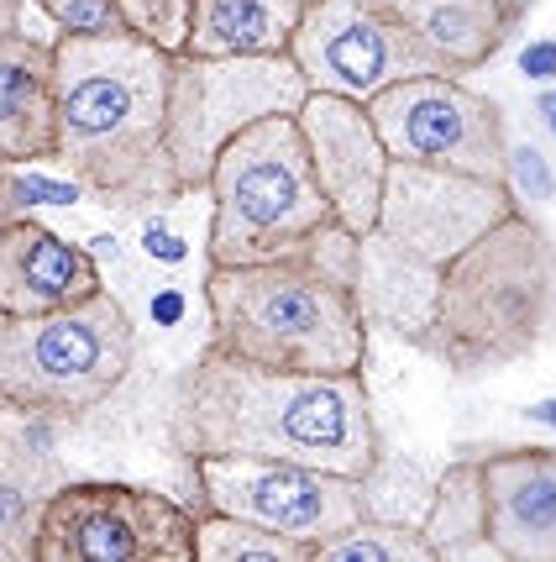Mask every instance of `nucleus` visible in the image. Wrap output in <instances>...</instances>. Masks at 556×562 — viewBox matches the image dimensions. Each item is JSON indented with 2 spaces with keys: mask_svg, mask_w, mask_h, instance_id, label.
<instances>
[{
  "mask_svg": "<svg viewBox=\"0 0 556 562\" xmlns=\"http://www.w3.org/2000/svg\"><path fill=\"white\" fill-rule=\"evenodd\" d=\"M169 441L184 463L200 458H290L347 479H373L384 437L363 373H279L205 347L179 379Z\"/></svg>",
  "mask_w": 556,
  "mask_h": 562,
  "instance_id": "1",
  "label": "nucleus"
},
{
  "mask_svg": "<svg viewBox=\"0 0 556 562\" xmlns=\"http://www.w3.org/2000/svg\"><path fill=\"white\" fill-rule=\"evenodd\" d=\"M58 153L100 205L122 216H158L179 195L169 158L173 53L132 26L58 32Z\"/></svg>",
  "mask_w": 556,
  "mask_h": 562,
  "instance_id": "2",
  "label": "nucleus"
},
{
  "mask_svg": "<svg viewBox=\"0 0 556 562\" xmlns=\"http://www.w3.org/2000/svg\"><path fill=\"white\" fill-rule=\"evenodd\" d=\"M358 247L341 221L263 263H205L211 347L279 373H363Z\"/></svg>",
  "mask_w": 556,
  "mask_h": 562,
  "instance_id": "3",
  "label": "nucleus"
},
{
  "mask_svg": "<svg viewBox=\"0 0 556 562\" xmlns=\"http://www.w3.org/2000/svg\"><path fill=\"white\" fill-rule=\"evenodd\" d=\"M556 316V247L541 221L514 211L441 269L435 358L478 379L520 363Z\"/></svg>",
  "mask_w": 556,
  "mask_h": 562,
  "instance_id": "4",
  "label": "nucleus"
},
{
  "mask_svg": "<svg viewBox=\"0 0 556 562\" xmlns=\"http://www.w3.org/2000/svg\"><path fill=\"white\" fill-rule=\"evenodd\" d=\"M137 326L116 294L0 321V416L79 420L126 384Z\"/></svg>",
  "mask_w": 556,
  "mask_h": 562,
  "instance_id": "5",
  "label": "nucleus"
},
{
  "mask_svg": "<svg viewBox=\"0 0 556 562\" xmlns=\"http://www.w3.org/2000/svg\"><path fill=\"white\" fill-rule=\"evenodd\" d=\"M205 195H211V232H205L211 263H263L294 252L320 226L337 221V205L315 179L310 147L294 116H263L242 126L220 147Z\"/></svg>",
  "mask_w": 556,
  "mask_h": 562,
  "instance_id": "6",
  "label": "nucleus"
},
{
  "mask_svg": "<svg viewBox=\"0 0 556 562\" xmlns=\"http://www.w3.org/2000/svg\"><path fill=\"white\" fill-rule=\"evenodd\" d=\"M310 79L294 53H173L169 69V158L179 195L211 190L220 147L263 116H294Z\"/></svg>",
  "mask_w": 556,
  "mask_h": 562,
  "instance_id": "7",
  "label": "nucleus"
},
{
  "mask_svg": "<svg viewBox=\"0 0 556 562\" xmlns=\"http://www.w3.org/2000/svg\"><path fill=\"white\" fill-rule=\"evenodd\" d=\"M200 515L137 484H58L32 562H194Z\"/></svg>",
  "mask_w": 556,
  "mask_h": 562,
  "instance_id": "8",
  "label": "nucleus"
},
{
  "mask_svg": "<svg viewBox=\"0 0 556 562\" xmlns=\"http://www.w3.org/2000/svg\"><path fill=\"white\" fill-rule=\"evenodd\" d=\"M194 473V505L216 515H237L268 531H284L294 541H331L337 531L358 526L373 515L367 499V479H347V473H326L310 463H290V458H200L190 463Z\"/></svg>",
  "mask_w": 556,
  "mask_h": 562,
  "instance_id": "9",
  "label": "nucleus"
},
{
  "mask_svg": "<svg viewBox=\"0 0 556 562\" xmlns=\"http://www.w3.org/2000/svg\"><path fill=\"white\" fill-rule=\"evenodd\" d=\"M388 158L509 179V143L499 100L467 90L457 74H415L367 100Z\"/></svg>",
  "mask_w": 556,
  "mask_h": 562,
  "instance_id": "10",
  "label": "nucleus"
},
{
  "mask_svg": "<svg viewBox=\"0 0 556 562\" xmlns=\"http://www.w3.org/2000/svg\"><path fill=\"white\" fill-rule=\"evenodd\" d=\"M294 64L305 69L310 90L347 100H373L378 90L441 74L405 22H394L378 0H310L294 26Z\"/></svg>",
  "mask_w": 556,
  "mask_h": 562,
  "instance_id": "11",
  "label": "nucleus"
},
{
  "mask_svg": "<svg viewBox=\"0 0 556 562\" xmlns=\"http://www.w3.org/2000/svg\"><path fill=\"white\" fill-rule=\"evenodd\" d=\"M520 211V200L509 190V179H484V173L435 169V164H410L394 158L378 205V237L405 247L415 258H425L435 269H446L457 252L484 237L488 226Z\"/></svg>",
  "mask_w": 556,
  "mask_h": 562,
  "instance_id": "12",
  "label": "nucleus"
},
{
  "mask_svg": "<svg viewBox=\"0 0 556 562\" xmlns=\"http://www.w3.org/2000/svg\"><path fill=\"white\" fill-rule=\"evenodd\" d=\"M294 122H299V132H305L315 179H320L326 200L337 205V221L347 226V232L367 237V232L378 226L388 164H394L384 137H378L373 111H367L363 100L310 90L305 105L294 111Z\"/></svg>",
  "mask_w": 556,
  "mask_h": 562,
  "instance_id": "13",
  "label": "nucleus"
},
{
  "mask_svg": "<svg viewBox=\"0 0 556 562\" xmlns=\"http://www.w3.org/2000/svg\"><path fill=\"white\" fill-rule=\"evenodd\" d=\"M32 0H0V164H53L58 153V32H32Z\"/></svg>",
  "mask_w": 556,
  "mask_h": 562,
  "instance_id": "14",
  "label": "nucleus"
},
{
  "mask_svg": "<svg viewBox=\"0 0 556 562\" xmlns=\"http://www.w3.org/2000/svg\"><path fill=\"white\" fill-rule=\"evenodd\" d=\"M488 541L504 562H556V452L504 447L484 458Z\"/></svg>",
  "mask_w": 556,
  "mask_h": 562,
  "instance_id": "15",
  "label": "nucleus"
},
{
  "mask_svg": "<svg viewBox=\"0 0 556 562\" xmlns=\"http://www.w3.org/2000/svg\"><path fill=\"white\" fill-rule=\"evenodd\" d=\"M90 247L64 243L37 216H11L0 226V311L5 316H43L73 300L100 294Z\"/></svg>",
  "mask_w": 556,
  "mask_h": 562,
  "instance_id": "16",
  "label": "nucleus"
},
{
  "mask_svg": "<svg viewBox=\"0 0 556 562\" xmlns=\"http://www.w3.org/2000/svg\"><path fill=\"white\" fill-rule=\"evenodd\" d=\"M435 300H441V269L405 252V247H394L378 232H367L363 247H358V305H363L367 331L378 326L394 342L431 352Z\"/></svg>",
  "mask_w": 556,
  "mask_h": 562,
  "instance_id": "17",
  "label": "nucleus"
},
{
  "mask_svg": "<svg viewBox=\"0 0 556 562\" xmlns=\"http://www.w3.org/2000/svg\"><path fill=\"white\" fill-rule=\"evenodd\" d=\"M378 5L420 37L435 69L457 74V79L484 69L520 22L514 0H378Z\"/></svg>",
  "mask_w": 556,
  "mask_h": 562,
  "instance_id": "18",
  "label": "nucleus"
},
{
  "mask_svg": "<svg viewBox=\"0 0 556 562\" xmlns=\"http://www.w3.org/2000/svg\"><path fill=\"white\" fill-rule=\"evenodd\" d=\"M305 0H194L179 53H290Z\"/></svg>",
  "mask_w": 556,
  "mask_h": 562,
  "instance_id": "19",
  "label": "nucleus"
},
{
  "mask_svg": "<svg viewBox=\"0 0 556 562\" xmlns=\"http://www.w3.org/2000/svg\"><path fill=\"white\" fill-rule=\"evenodd\" d=\"M420 531L431 541L435 562L493 558V541H488V499H484V463L441 468V479H435V490H431V505L420 515Z\"/></svg>",
  "mask_w": 556,
  "mask_h": 562,
  "instance_id": "20",
  "label": "nucleus"
},
{
  "mask_svg": "<svg viewBox=\"0 0 556 562\" xmlns=\"http://www.w3.org/2000/svg\"><path fill=\"white\" fill-rule=\"evenodd\" d=\"M48 494L53 484L43 458L0 437V562H32Z\"/></svg>",
  "mask_w": 556,
  "mask_h": 562,
  "instance_id": "21",
  "label": "nucleus"
},
{
  "mask_svg": "<svg viewBox=\"0 0 556 562\" xmlns=\"http://www.w3.org/2000/svg\"><path fill=\"white\" fill-rule=\"evenodd\" d=\"M315 562H435L420 520H394V515H363L358 526L337 531L315 547Z\"/></svg>",
  "mask_w": 556,
  "mask_h": 562,
  "instance_id": "22",
  "label": "nucleus"
},
{
  "mask_svg": "<svg viewBox=\"0 0 556 562\" xmlns=\"http://www.w3.org/2000/svg\"><path fill=\"white\" fill-rule=\"evenodd\" d=\"M194 562H315L310 541H294L284 531H268L237 515L200 510V552Z\"/></svg>",
  "mask_w": 556,
  "mask_h": 562,
  "instance_id": "23",
  "label": "nucleus"
},
{
  "mask_svg": "<svg viewBox=\"0 0 556 562\" xmlns=\"http://www.w3.org/2000/svg\"><path fill=\"white\" fill-rule=\"evenodd\" d=\"M190 11H194V0H122L126 26L143 32V37H152V43H163L169 53L184 48Z\"/></svg>",
  "mask_w": 556,
  "mask_h": 562,
  "instance_id": "24",
  "label": "nucleus"
},
{
  "mask_svg": "<svg viewBox=\"0 0 556 562\" xmlns=\"http://www.w3.org/2000/svg\"><path fill=\"white\" fill-rule=\"evenodd\" d=\"M58 32H116L126 26L122 0H32Z\"/></svg>",
  "mask_w": 556,
  "mask_h": 562,
  "instance_id": "25",
  "label": "nucleus"
},
{
  "mask_svg": "<svg viewBox=\"0 0 556 562\" xmlns=\"http://www.w3.org/2000/svg\"><path fill=\"white\" fill-rule=\"evenodd\" d=\"M11 184H16L22 211H32V205H73V200L84 195V184H79V179H48V173H26V164H16V169H11Z\"/></svg>",
  "mask_w": 556,
  "mask_h": 562,
  "instance_id": "26",
  "label": "nucleus"
},
{
  "mask_svg": "<svg viewBox=\"0 0 556 562\" xmlns=\"http://www.w3.org/2000/svg\"><path fill=\"white\" fill-rule=\"evenodd\" d=\"M509 173L520 179V190H525L531 200H546L556 190V173L541 164L535 147H509Z\"/></svg>",
  "mask_w": 556,
  "mask_h": 562,
  "instance_id": "27",
  "label": "nucleus"
},
{
  "mask_svg": "<svg viewBox=\"0 0 556 562\" xmlns=\"http://www.w3.org/2000/svg\"><path fill=\"white\" fill-rule=\"evenodd\" d=\"M143 247L152 252V258H158V263H179V258H184V243H179L173 232H163V221H158V216H147Z\"/></svg>",
  "mask_w": 556,
  "mask_h": 562,
  "instance_id": "28",
  "label": "nucleus"
},
{
  "mask_svg": "<svg viewBox=\"0 0 556 562\" xmlns=\"http://www.w3.org/2000/svg\"><path fill=\"white\" fill-rule=\"evenodd\" d=\"M520 74L525 79H556V43H531V48L520 53Z\"/></svg>",
  "mask_w": 556,
  "mask_h": 562,
  "instance_id": "29",
  "label": "nucleus"
},
{
  "mask_svg": "<svg viewBox=\"0 0 556 562\" xmlns=\"http://www.w3.org/2000/svg\"><path fill=\"white\" fill-rule=\"evenodd\" d=\"M11 216H22V200H16V184H11V169H0V226ZM0 321H5V311H0Z\"/></svg>",
  "mask_w": 556,
  "mask_h": 562,
  "instance_id": "30",
  "label": "nucleus"
},
{
  "mask_svg": "<svg viewBox=\"0 0 556 562\" xmlns=\"http://www.w3.org/2000/svg\"><path fill=\"white\" fill-rule=\"evenodd\" d=\"M525 420H546V426H556V400H541V405H525Z\"/></svg>",
  "mask_w": 556,
  "mask_h": 562,
  "instance_id": "31",
  "label": "nucleus"
},
{
  "mask_svg": "<svg viewBox=\"0 0 556 562\" xmlns=\"http://www.w3.org/2000/svg\"><path fill=\"white\" fill-rule=\"evenodd\" d=\"M541 111H546V122H552V132H556V90H541Z\"/></svg>",
  "mask_w": 556,
  "mask_h": 562,
  "instance_id": "32",
  "label": "nucleus"
},
{
  "mask_svg": "<svg viewBox=\"0 0 556 562\" xmlns=\"http://www.w3.org/2000/svg\"><path fill=\"white\" fill-rule=\"evenodd\" d=\"M514 5H520V0H514Z\"/></svg>",
  "mask_w": 556,
  "mask_h": 562,
  "instance_id": "33",
  "label": "nucleus"
},
{
  "mask_svg": "<svg viewBox=\"0 0 556 562\" xmlns=\"http://www.w3.org/2000/svg\"><path fill=\"white\" fill-rule=\"evenodd\" d=\"M0 169H5V164H0Z\"/></svg>",
  "mask_w": 556,
  "mask_h": 562,
  "instance_id": "34",
  "label": "nucleus"
},
{
  "mask_svg": "<svg viewBox=\"0 0 556 562\" xmlns=\"http://www.w3.org/2000/svg\"><path fill=\"white\" fill-rule=\"evenodd\" d=\"M305 5H310V0H305Z\"/></svg>",
  "mask_w": 556,
  "mask_h": 562,
  "instance_id": "35",
  "label": "nucleus"
}]
</instances>
